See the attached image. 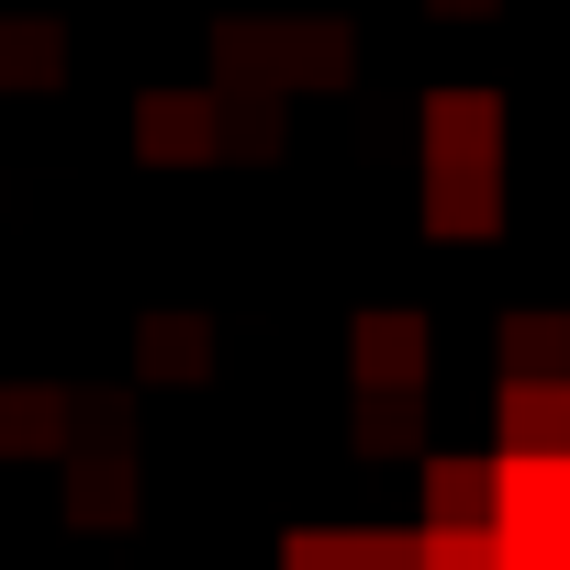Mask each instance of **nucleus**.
I'll return each instance as SVG.
<instances>
[{
    "label": "nucleus",
    "mask_w": 570,
    "mask_h": 570,
    "mask_svg": "<svg viewBox=\"0 0 570 570\" xmlns=\"http://www.w3.org/2000/svg\"><path fill=\"white\" fill-rule=\"evenodd\" d=\"M135 157H146V168H202V157H224V101H213V90H135Z\"/></svg>",
    "instance_id": "nucleus-1"
},
{
    "label": "nucleus",
    "mask_w": 570,
    "mask_h": 570,
    "mask_svg": "<svg viewBox=\"0 0 570 570\" xmlns=\"http://www.w3.org/2000/svg\"><path fill=\"white\" fill-rule=\"evenodd\" d=\"M347 370H358V392H425V370H436V336H425V314H403V303H370V314L347 325Z\"/></svg>",
    "instance_id": "nucleus-2"
},
{
    "label": "nucleus",
    "mask_w": 570,
    "mask_h": 570,
    "mask_svg": "<svg viewBox=\"0 0 570 570\" xmlns=\"http://www.w3.org/2000/svg\"><path fill=\"white\" fill-rule=\"evenodd\" d=\"M425 168H503V90H425Z\"/></svg>",
    "instance_id": "nucleus-3"
},
{
    "label": "nucleus",
    "mask_w": 570,
    "mask_h": 570,
    "mask_svg": "<svg viewBox=\"0 0 570 570\" xmlns=\"http://www.w3.org/2000/svg\"><path fill=\"white\" fill-rule=\"evenodd\" d=\"M492 525H570V448H503L492 459Z\"/></svg>",
    "instance_id": "nucleus-4"
},
{
    "label": "nucleus",
    "mask_w": 570,
    "mask_h": 570,
    "mask_svg": "<svg viewBox=\"0 0 570 570\" xmlns=\"http://www.w3.org/2000/svg\"><path fill=\"white\" fill-rule=\"evenodd\" d=\"M135 448L101 436V448H68V525H135Z\"/></svg>",
    "instance_id": "nucleus-5"
},
{
    "label": "nucleus",
    "mask_w": 570,
    "mask_h": 570,
    "mask_svg": "<svg viewBox=\"0 0 570 570\" xmlns=\"http://www.w3.org/2000/svg\"><path fill=\"white\" fill-rule=\"evenodd\" d=\"M213 90H292V23H213Z\"/></svg>",
    "instance_id": "nucleus-6"
},
{
    "label": "nucleus",
    "mask_w": 570,
    "mask_h": 570,
    "mask_svg": "<svg viewBox=\"0 0 570 570\" xmlns=\"http://www.w3.org/2000/svg\"><path fill=\"white\" fill-rule=\"evenodd\" d=\"M503 224V168H425V235H492Z\"/></svg>",
    "instance_id": "nucleus-7"
},
{
    "label": "nucleus",
    "mask_w": 570,
    "mask_h": 570,
    "mask_svg": "<svg viewBox=\"0 0 570 570\" xmlns=\"http://www.w3.org/2000/svg\"><path fill=\"white\" fill-rule=\"evenodd\" d=\"M68 425H79V403H68V392H46V381H0V448H12V459L68 448Z\"/></svg>",
    "instance_id": "nucleus-8"
},
{
    "label": "nucleus",
    "mask_w": 570,
    "mask_h": 570,
    "mask_svg": "<svg viewBox=\"0 0 570 570\" xmlns=\"http://www.w3.org/2000/svg\"><path fill=\"white\" fill-rule=\"evenodd\" d=\"M135 370L168 381V392L202 381V370H213V325H202V314H146V325H135Z\"/></svg>",
    "instance_id": "nucleus-9"
},
{
    "label": "nucleus",
    "mask_w": 570,
    "mask_h": 570,
    "mask_svg": "<svg viewBox=\"0 0 570 570\" xmlns=\"http://www.w3.org/2000/svg\"><path fill=\"white\" fill-rule=\"evenodd\" d=\"M425 525H492V459H436L425 448Z\"/></svg>",
    "instance_id": "nucleus-10"
},
{
    "label": "nucleus",
    "mask_w": 570,
    "mask_h": 570,
    "mask_svg": "<svg viewBox=\"0 0 570 570\" xmlns=\"http://www.w3.org/2000/svg\"><path fill=\"white\" fill-rule=\"evenodd\" d=\"M503 448H570V381H503Z\"/></svg>",
    "instance_id": "nucleus-11"
},
{
    "label": "nucleus",
    "mask_w": 570,
    "mask_h": 570,
    "mask_svg": "<svg viewBox=\"0 0 570 570\" xmlns=\"http://www.w3.org/2000/svg\"><path fill=\"white\" fill-rule=\"evenodd\" d=\"M503 381H570V314H503Z\"/></svg>",
    "instance_id": "nucleus-12"
},
{
    "label": "nucleus",
    "mask_w": 570,
    "mask_h": 570,
    "mask_svg": "<svg viewBox=\"0 0 570 570\" xmlns=\"http://www.w3.org/2000/svg\"><path fill=\"white\" fill-rule=\"evenodd\" d=\"M347 68H358V35L347 23H292V90H347Z\"/></svg>",
    "instance_id": "nucleus-13"
},
{
    "label": "nucleus",
    "mask_w": 570,
    "mask_h": 570,
    "mask_svg": "<svg viewBox=\"0 0 570 570\" xmlns=\"http://www.w3.org/2000/svg\"><path fill=\"white\" fill-rule=\"evenodd\" d=\"M57 57H68V35H57L46 12H12V23H0V79H12V90H46Z\"/></svg>",
    "instance_id": "nucleus-14"
},
{
    "label": "nucleus",
    "mask_w": 570,
    "mask_h": 570,
    "mask_svg": "<svg viewBox=\"0 0 570 570\" xmlns=\"http://www.w3.org/2000/svg\"><path fill=\"white\" fill-rule=\"evenodd\" d=\"M414 570H503V525H414Z\"/></svg>",
    "instance_id": "nucleus-15"
},
{
    "label": "nucleus",
    "mask_w": 570,
    "mask_h": 570,
    "mask_svg": "<svg viewBox=\"0 0 570 570\" xmlns=\"http://www.w3.org/2000/svg\"><path fill=\"white\" fill-rule=\"evenodd\" d=\"M224 101V146L235 157H279V101L292 90H213Z\"/></svg>",
    "instance_id": "nucleus-16"
},
{
    "label": "nucleus",
    "mask_w": 570,
    "mask_h": 570,
    "mask_svg": "<svg viewBox=\"0 0 570 570\" xmlns=\"http://www.w3.org/2000/svg\"><path fill=\"white\" fill-rule=\"evenodd\" d=\"M358 436L370 448H414L425 436V392H358Z\"/></svg>",
    "instance_id": "nucleus-17"
},
{
    "label": "nucleus",
    "mask_w": 570,
    "mask_h": 570,
    "mask_svg": "<svg viewBox=\"0 0 570 570\" xmlns=\"http://www.w3.org/2000/svg\"><path fill=\"white\" fill-rule=\"evenodd\" d=\"M503 570H570V525H503Z\"/></svg>",
    "instance_id": "nucleus-18"
},
{
    "label": "nucleus",
    "mask_w": 570,
    "mask_h": 570,
    "mask_svg": "<svg viewBox=\"0 0 570 570\" xmlns=\"http://www.w3.org/2000/svg\"><path fill=\"white\" fill-rule=\"evenodd\" d=\"M436 12H492V0H436Z\"/></svg>",
    "instance_id": "nucleus-19"
}]
</instances>
